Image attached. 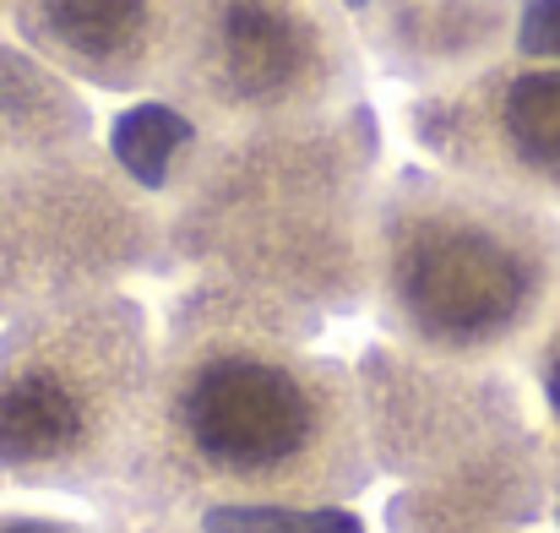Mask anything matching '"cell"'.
<instances>
[{
    "label": "cell",
    "instance_id": "cell-11",
    "mask_svg": "<svg viewBox=\"0 0 560 533\" xmlns=\"http://www.w3.org/2000/svg\"><path fill=\"white\" fill-rule=\"evenodd\" d=\"M16 5H22V0H0V16H5V11H11V16H16Z\"/></svg>",
    "mask_w": 560,
    "mask_h": 533
},
{
    "label": "cell",
    "instance_id": "cell-5",
    "mask_svg": "<svg viewBox=\"0 0 560 533\" xmlns=\"http://www.w3.org/2000/svg\"><path fill=\"white\" fill-rule=\"evenodd\" d=\"M354 66L343 0H175L164 88L190 120L256 131L338 115Z\"/></svg>",
    "mask_w": 560,
    "mask_h": 533
},
{
    "label": "cell",
    "instance_id": "cell-1",
    "mask_svg": "<svg viewBox=\"0 0 560 533\" xmlns=\"http://www.w3.org/2000/svg\"><path fill=\"white\" fill-rule=\"evenodd\" d=\"M278 300L218 283L207 316L159 344L148 408L120 468L142 512L311 507L371 474V430L349 364L272 322Z\"/></svg>",
    "mask_w": 560,
    "mask_h": 533
},
{
    "label": "cell",
    "instance_id": "cell-10",
    "mask_svg": "<svg viewBox=\"0 0 560 533\" xmlns=\"http://www.w3.org/2000/svg\"><path fill=\"white\" fill-rule=\"evenodd\" d=\"M0 533H98L71 518H49V512H0Z\"/></svg>",
    "mask_w": 560,
    "mask_h": 533
},
{
    "label": "cell",
    "instance_id": "cell-9",
    "mask_svg": "<svg viewBox=\"0 0 560 533\" xmlns=\"http://www.w3.org/2000/svg\"><path fill=\"white\" fill-rule=\"evenodd\" d=\"M523 364H528V381H534V403H539V425H545L550 463L560 468V305Z\"/></svg>",
    "mask_w": 560,
    "mask_h": 533
},
{
    "label": "cell",
    "instance_id": "cell-2",
    "mask_svg": "<svg viewBox=\"0 0 560 533\" xmlns=\"http://www.w3.org/2000/svg\"><path fill=\"white\" fill-rule=\"evenodd\" d=\"M371 300L392 344L424 364L528 359L560 305V207L408 170L375 190Z\"/></svg>",
    "mask_w": 560,
    "mask_h": 533
},
{
    "label": "cell",
    "instance_id": "cell-7",
    "mask_svg": "<svg viewBox=\"0 0 560 533\" xmlns=\"http://www.w3.org/2000/svg\"><path fill=\"white\" fill-rule=\"evenodd\" d=\"M435 170L560 207V60H495L408 109Z\"/></svg>",
    "mask_w": 560,
    "mask_h": 533
},
{
    "label": "cell",
    "instance_id": "cell-8",
    "mask_svg": "<svg viewBox=\"0 0 560 533\" xmlns=\"http://www.w3.org/2000/svg\"><path fill=\"white\" fill-rule=\"evenodd\" d=\"M16 22L49 71L131 93L164 82L175 0H22Z\"/></svg>",
    "mask_w": 560,
    "mask_h": 533
},
{
    "label": "cell",
    "instance_id": "cell-6",
    "mask_svg": "<svg viewBox=\"0 0 560 533\" xmlns=\"http://www.w3.org/2000/svg\"><path fill=\"white\" fill-rule=\"evenodd\" d=\"M159 240L148 201L126 196L93 164L60 148L0 170V305L38 311L82 294H109L142 267Z\"/></svg>",
    "mask_w": 560,
    "mask_h": 533
},
{
    "label": "cell",
    "instance_id": "cell-4",
    "mask_svg": "<svg viewBox=\"0 0 560 533\" xmlns=\"http://www.w3.org/2000/svg\"><path fill=\"white\" fill-rule=\"evenodd\" d=\"M153 364L142 305L115 289L22 311L0 333V479L27 490L115 485Z\"/></svg>",
    "mask_w": 560,
    "mask_h": 533
},
{
    "label": "cell",
    "instance_id": "cell-3",
    "mask_svg": "<svg viewBox=\"0 0 560 533\" xmlns=\"http://www.w3.org/2000/svg\"><path fill=\"white\" fill-rule=\"evenodd\" d=\"M343 115L223 131L218 153L186 185L175 245L218 273V283L261 300H322L349 283L371 289L365 153H349Z\"/></svg>",
    "mask_w": 560,
    "mask_h": 533
}]
</instances>
